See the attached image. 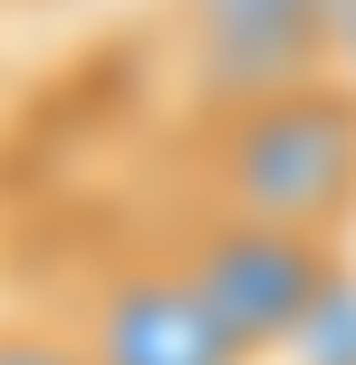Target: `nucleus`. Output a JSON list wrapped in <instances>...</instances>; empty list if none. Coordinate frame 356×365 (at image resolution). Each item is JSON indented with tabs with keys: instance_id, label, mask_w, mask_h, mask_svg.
Segmentation results:
<instances>
[{
	"instance_id": "6",
	"label": "nucleus",
	"mask_w": 356,
	"mask_h": 365,
	"mask_svg": "<svg viewBox=\"0 0 356 365\" xmlns=\"http://www.w3.org/2000/svg\"><path fill=\"white\" fill-rule=\"evenodd\" d=\"M337 0H164V19H241V29H327Z\"/></svg>"
},
{
	"instance_id": "3",
	"label": "nucleus",
	"mask_w": 356,
	"mask_h": 365,
	"mask_svg": "<svg viewBox=\"0 0 356 365\" xmlns=\"http://www.w3.org/2000/svg\"><path fill=\"white\" fill-rule=\"evenodd\" d=\"M58 317L87 336V365H260L222 317L203 308V289H193L164 250L96 259L87 289H77Z\"/></svg>"
},
{
	"instance_id": "1",
	"label": "nucleus",
	"mask_w": 356,
	"mask_h": 365,
	"mask_svg": "<svg viewBox=\"0 0 356 365\" xmlns=\"http://www.w3.org/2000/svg\"><path fill=\"white\" fill-rule=\"evenodd\" d=\"M183 202L347 240V221H356V87L308 77V87H280L260 106L203 115L193 154H183Z\"/></svg>"
},
{
	"instance_id": "5",
	"label": "nucleus",
	"mask_w": 356,
	"mask_h": 365,
	"mask_svg": "<svg viewBox=\"0 0 356 365\" xmlns=\"http://www.w3.org/2000/svg\"><path fill=\"white\" fill-rule=\"evenodd\" d=\"M0 365H87V336L58 308H19V317H0Z\"/></svg>"
},
{
	"instance_id": "4",
	"label": "nucleus",
	"mask_w": 356,
	"mask_h": 365,
	"mask_svg": "<svg viewBox=\"0 0 356 365\" xmlns=\"http://www.w3.org/2000/svg\"><path fill=\"white\" fill-rule=\"evenodd\" d=\"M280 365H356V259H337V279H327V289L308 298V317L280 336Z\"/></svg>"
},
{
	"instance_id": "2",
	"label": "nucleus",
	"mask_w": 356,
	"mask_h": 365,
	"mask_svg": "<svg viewBox=\"0 0 356 365\" xmlns=\"http://www.w3.org/2000/svg\"><path fill=\"white\" fill-rule=\"evenodd\" d=\"M154 250L203 289V308L222 317L250 356H280V336L308 317V298L337 279L347 240H318V231H280V221H241V212H212V202H183V212L154 231Z\"/></svg>"
},
{
	"instance_id": "7",
	"label": "nucleus",
	"mask_w": 356,
	"mask_h": 365,
	"mask_svg": "<svg viewBox=\"0 0 356 365\" xmlns=\"http://www.w3.org/2000/svg\"><path fill=\"white\" fill-rule=\"evenodd\" d=\"M327 77H337V87H356V0H337V10H327Z\"/></svg>"
}]
</instances>
